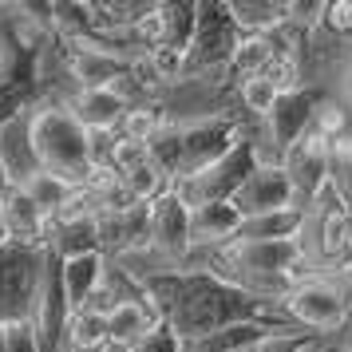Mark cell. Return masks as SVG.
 Masks as SVG:
<instances>
[{
    "mask_svg": "<svg viewBox=\"0 0 352 352\" xmlns=\"http://www.w3.org/2000/svg\"><path fill=\"white\" fill-rule=\"evenodd\" d=\"M32 143H36V155H40L44 170L83 186V178L91 170V139H87V131L76 123V115L67 107H52V103L36 107Z\"/></svg>",
    "mask_w": 352,
    "mask_h": 352,
    "instance_id": "1",
    "label": "cell"
},
{
    "mask_svg": "<svg viewBox=\"0 0 352 352\" xmlns=\"http://www.w3.org/2000/svg\"><path fill=\"white\" fill-rule=\"evenodd\" d=\"M285 309L293 324L313 336H333L349 324V309H344V281L336 273H320L313 281L289 289Z\"/></svg>",
    "mask_w": 352,
    "mask_h": 352,
    "instance_id": "2",
    "label": "cell"
},
{
    "mask_svg": "<svg viewBox=\"0 0 352 352\" xmlns=\"http://www.w3.org/2000/svg\"><path fill=\"white\" fill-rule=\"evenodd\" d=\"M44 270H48V254L40 250H20V245L0 250V320L4 324L32 317L40 285H44Z\"/></svg>",
    "mask_w": 352,
    "mask_h": 352,
    "instance_id": "3",
    "label": "cell"
},
{
    "mask_svg": "<svg viewBox=\"0 0 352 352\" xmlns=\"http://www.w3.org/2000/svg\"><path fill=\"white\" fill-rule=\"evenodd\" d=\"M238 24L230 16V4L198 0V32L190 44V76L198 72H230V56L238 48Z\"/></svg>",
    "mask_w": 352,
    "mask_h": 352,
    "instance_id": "4",
    "label": "cell"
},
{
    "mask_svg": "<svg viewBox=\"0 0 352 352\" xmlns=\"http://www.w3.org/2000/svg\"><path fill=\"white\" fill-rule=\"evenodd\" d=\"M285 175L297 190V206H317L333 182V143L320 139L317 131H309L301 143L285 151Z\"/></svg>",
    "mask_w": 352,
    "mask_h": 352,
    "instance_id": "5",
    "label": "cell"
},
{
    "mask_svg": "<svg viewBox=\"0 0 352 352\" xmlns=\"http://www.w3.org/2000/svg\"><path fill=\"white\" fill-rule=\"evenodd\" d=\"M178 131H182V175L178 178L202 175L206 166L222 162L241 143L238 119H206V123H190V127H178Z\"/></svg>",
    "mask_w": 352,
    "mask_h": 352,
    "instance_id": "6",
    "label": "cell"
},
{
    "mask_svg": "<svg viewBox=\"0 0 352 352\" xmlns=\"http://www.w3.org/2000/svg\"><path fill=\"white\" fill-rule=\"evenodd\" d=\"M67 44V40H64ZM127 76V56L115 48L99 44V40H80L67 44V80L76 91H99V87H115Z\"/></svg>",
    "mask_w": 352,
    "mask_h": 352,
    "instance_id": "7",
    "label": "cell"
},
{
    "mask_svg": "<svg viewBox=\"0 0 352 352\" xmlns=\"http://www.w3.org/2000/svg\"><path fill=\"white\" fill-rule=\"evenodd\" d=\"M234 202L250 222V218H265V214H277V210H293L297 190L289 182L285 166H254L250 178L241 182V190L234 194Z\"/></svg>",
    "mask_w": 352,
    "mask_h": 352,
    "instance_id": "8",
    "label": "cell"
},
{
    "mask_svg": "<svg viewBox=\"0 0 352 352\" xmlns=\"http://www.w3.org/2000/svg\"><path fill=\"white\" fill-rule=\"evenodd\" d=\"M0 226H4V234H8V245L48 254L52 218L28 198L24 186H12V190L0 198Z\"/></svg>",
    "mask_w": 352,
    "mask_h": 352,
    "instance_id": "9",
    "label": "cell"
},
{
    "mask_svg": "<svg viewBox=\"0 0 352 352\" xmlns=\"http://www.w3.org/2000/svg\"><path fill=\"white\" fill-rule=\"evenodd\" d=\"M190 214H194V210L186 206L182 198H178L175 186L162 194V198H155V202H151V222H155V250H159L162 257H170L178 270H182L186 254L194 250Z\"/></svg>",
    "mask_w": 352,
    "mask_h": 352,
    "instance_id": "10",
    "label": "cell"
},
{
    "mask_svg": "<svg viewBox=\"0 0 352 352\" xmlns=\"http://www.w3.org/2000/svg\"><path fill=\"white\" fill-rule=\"evenodd\" d=\"M324 91H317V87H301V91H293V96H281V103H277V111L265 119V131H270V139L281 151H289V146H297L313 131V115H317V103Z\"/></svg>",
    "mask_w": 352,
    "mask_h": 352,
    "instance_id": "11",
    "label": "cell"
},
{
    "mask_svg": "<svg viewBox=\"0 0 352 352\" xmlns=\"http://www.w3.org/2000/svg\"><path fill=\"white\" fill-rule=\"evenodd\" d=\"M190 230H194V245L202 250H226L241 238L245 230V214L238 210L234 198H222V202H206L190 214Z\"/></svg>",
    "mask_w": 352,
    "mask_h": 352,
    "instance_id": "12",
    "label": "cell"
},
{
    "mask_svg": "<svg viewBox=\"0 0 352 352\" xmlns=\"http://www.w3.org/2000/svg\"><path fill=\"white\" fill-rule=\"evenodd\" d=\"M67 111L76 115V123L87 135H111V131L123 127V115L131 107L115 87H99V91H76L67 99Z\"/></svg>",
    "mask_w": 352,
    "mask_h": 352,
    "instance_id": "13",
    "label": "cell"
},
{
    "mask_svg": "<svg viewBox=\"0 0 352 352\" xmlns=\"http://www.w3.org/2000/svg\"><path fill=\"white\" fill-rule=\"evenodd\" d=\"M0 159L8 166V175L16 186H24L32 175H40V155L32 143V115H16L8 123H0Z\"/></svg>",
    "mask_w": 352,
    "mask_h": 352,
    "instance_id": "14",
    "label": "cell"
},
{
    "mask_svg": "<svg viewBox=\"0 0 352 352\" xmlns=\"http://www.w3.org/2000/svg\"><path fill=\"white\" fill-rule=\"evenodd\" d=\"M107 270H111V261L103 254H80L60 261V281H64V297L72 305V313H80L87 297L107 281Z\"/></svg>",
    "mask_w": 352,
    "mask_h": 352,
    "instance_id": "15",
    "label": "cell"
},
{
    "mask_svg": "<svg viewBox=\"0 0 352 352\" xmlns=\"http://www.w3.org/2000/svg\"><path fill=\"white\" fill-rule=\"evenodd\" d=\"M273 340L277 336L261 320H234V324H226V329L202 336V340L182 344V352H250V349H265Z\"/></svg>",
    "mask_w": 352,
    "mask_h": 352,
    "instance_id": "16",
    "label": "cell"
},
{
    "mask_svg": "<svg viewBox=\"0 0 352 352\" xmlns=\"http://www.w3.org/2000/svg\"><path fill=\"white\" fill-rule=\"evenodd\" d=\"M155 324H159V317L146 309L143 297H127V301H119L111 313H107V340L119 344V349L135 352V344H139Z\"/></svg>",
    "mask_w": 352,
    "mask_h": 352,
    "instance_id": "17",
    "label": "cell"
},
{
    "mask_svg": "<svg viewBox=\"0 0 352 352\" xmlns=\"http://www.w3.org/2000/svg\"><path fill=\"white\" fill-rule=\"evenodd\" d=\"M241 36H273L289 24V0H230Z\"/></svg>",
    "mask_w": 352,
    "mask_h": 352,
    "instance_id": "18",
    "label": "cell"
},
{
    "mask_svg": "<svg viewBox=\"0 0 352 352\" xmlns=\"http://www.w3.org/2000/svg\"><path fill=\"white\" fill-rule=\"evenodd\" d=\"M273 56H277L273 36H241L234 56H230V80L241 83V80H250V76H261L273 64Z\"/></svg>",
    "mask_w": 352,
    "mask_h": 352,
    "instance_id": "19",
    "label": "cell"
},
{
    "mask_svg": "<svg viewBox=\"0 0 352 352\" xmlns=\"http://www.w3.org/2000/svg\"><path fill=\"white\" fill-rule=\"evenodd\" d=\"M24 190H28V198L52 218V214H60V210L80 194V186L67 182V178H60V175H52V170H40V175H32L24 182Z\"/></svg>",
    "mask_w": 352,
    "mask_h": 352,
    "instance_id": "20",
    "label": "cell"
},
{
    "mask_svg": "<svg viewBox=\"0 0 352 352\" xmlns=\"http://www.w3.org/2000/svg\"><path fill=\"white\" fill-rule=\"evenodd\" d=\"M107 317H96V313H72L67 320V333H64V352H99L107 349Z\"/></svg>",
    "mask_w": 352,
    "mask_h": 352,
    "instance_id": "21",
    "label": "cell"
},
{
    "mask_svg": "<svg viewBox=\"0 0 352 352\" xmlns=\"http://www.w3.org/2000/svg\"><path fill=\"white\" fill-rule=\"evenodd\" d=\"M166 123H170V119H166V111H162V103H159V99H146V103H135V107L123 115L119 135L131 139V143H146V146H151V139H155Z\"/></svg>",
    "mask_w": 352,
    "mask_h": 352,
    "instance_id": "22",
    "label": "cell"
},
{
    "mask_svg": "<svg viewBox=\"0 0 352 352\" xmlns=\"http://www.w3.org/2000/svg\"><path fill=\"white\" fill-rule=\"evenodd\" d=\"M166 12V44L190 52L194 32H198V0H178V4H162Z\"/></svg>",
    "mask_w": 352,
    "mask_h": 352,
    "instance_id": "23",
    "label": "cell"
},
{
    "mask_svg": "<svg viewBox=\"0 0 352 352\" xmlns=\"http://www.w3.org/2000/svg\"><path fill=\"white\" fill-rule=\"evenodd\" d=\"M8 344L4 352H44V340H40V329H36L32 317H20V320H8Z\"/></svg>",
    "mask_w": 352,
    "mask_h": 352,
    "instance_id": "24",
    "label": "cell"
},
{
    "mask_svg": "<svg viewBox=\"0 0 352 352\" xmlns=\"http://www.w3.org/2000/svg\"><path fill=\"white\" fill-rule=\"evenodd\" d=\"M329 198L336 206L352 214V155H333V182H329Z\"/></svg>",
    "mask_w": 352,
    "mask_h": 352,
    "instance_id": "25",
    "label": "cell"
},
{
    "mask_svg": "<svg viewBox=\"0 0 352 352\" xmlns=\"http://www.w3.org/2000/svg\"><path fill=\"white\" fill-rule=\"evenodd\" d=\"M135 352H182V336L175 333L170 320H159V324L135 344Z\"/></svg>",
    "mask_w": 352,
    "mask_h": 352,
    "instance_id": "26",
    "label": "cell"
},
{
    "mask_svg": "<svg viewBox=\"0 0 352 352\" xmlns=\"http://www.w3.org/2000/svg\"><path fill=\"white\" fill-rule=\"evenodd\" d=\"M324 32H333L352 44V0H329V8H324Z\"/></svg>",
    "mask_w": 352,
    "mask_h": 352,
    "instance_id": "27",
    "label": "cell"
},
{
    "mask_svg": "<svg viewBox=\"0 0 352 352\" xmlns=\"http://www.w3.org/2000/svg\"><path fill=\"white\" fill-rule=\"evenodd\" d=\"M317 344L309 340V336H301V340H273V344H265L261 352H313Z\"/></svg>",
    "mask_w": 352,
    "mask_h": 352,
    "instance_id": "28",
    "label": "cell"
},
{
    "mask_svg": "<svg viewBox=\"0 0 352 352\" xmlns=\"http://www.w3.org/2000/svg\"><path fill=\"white\" fill-rule=\"evenodd\" d=\"M12 186H16V182H12V175H8V166H4V159H0V198H4V194L12 190Z\"/></svg>",
    "mask_w": 352,
    "mask_h": 352,
    "instance_id": "29",
    "label": "cell"
},
{
    "mask_svg": "<svg viewBox=\"0 0 352 352\" xmlns=\"http://www.w3.org/2000/svg\"><path fill=\"white\" fill-rule=\"evenodd\" d=\"M4 344H8V329H4V320H0V352H4Z\"/></svg>",
    "mask_w": 352,
    "mask_h": 352,
    "instance_id": "30",
    "label": "cell"
},
{
    "mask_svg": "<svg viewBox=\"0 0 352 352\" xmlns=\"http://www.w3.org/2000/svg\"><path fill=\"white\" fill-rule=\"evenodd\" d=\"M4 245H8V234H4V226H0V250H4Z\"/></svg>",
    "mask_w": 352,
    "mask_h": 352,
    "instance_id": "31",
    "label": "cell"
},
{
    "mask_svg": "<svg viewBox=\"0 0 352 352\" xmlns=\"http://www.w3.org/2000/svg\"><path fill=\"white\" fill-rule=\"evenodd\" d=\"M344 352H352V340H349V349H344Z\"/></svg>",
    "mask_w": 352,
    "mask_h": 352,
    "instance_id": "32",
    "label": "cell"
},
{
    "mask_svg": "<svg viewBox=\"0 0 352 352\" xmlns=\"http://www.w3.org/2000/svg\"><path fill=\"white\" fill-rule=\"evenodd\" d=\"M250 352H261V349H250Z\"/></svg>",
    "mask_w": 352,
    "mask_h": 352,
    "instance_id": "33",
    "label": "cell"
},
{
    "mask_svg": "<svg viewBox=\"0 0 352 352\" xmlns=\"http://www.w3.org/2000/svg\"><path fill=\"white\" fill-rule=\"evenodd\" d=\"M313 352H324V349H313Z\"/></svg>",
    "mask_w": 352,
    "mask_h": 352,
    "instance_id": "34",
    "label": "cell"
}]
</instances>
